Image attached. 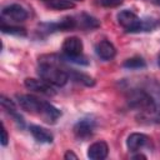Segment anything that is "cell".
<instances>
[{"mask_svg": "<svg viewBox=\"0 0 160 160\" xmlns=\"http://www.w3.org/2000/svg\"><path fill=\"white\" fill-rule=\"evenodd\" d=\"M69 76L76 81V82H80V84H84L85 86H94L95 85V81L91 76L84 74V72H79V71H74L71 74H69Z\"/></svg>", "mask_w": 160, "mask_h": 160, "instance_id": "15", "label": "cell"}, {"mask_svg": "<svg viewBox=\"0 0 160 160\" xmlns=\"http://www.w3.org/2000/svg\"><path fill=\"white\" fill-rule=\"evenodd\" d=\"M128 102H129L130 108L139 110V111L152 112L155 110L154 99L144 90H139V89L131 90L128 95Z\"/></svg>", "mask_w": 160, "mask_h": 160, "instance_id": "3", "label": "cell"}, {"mask_svg": "<svg viewBox=\"0 0 160 160\" xmlns=\"http://www.w3.org/2000/svg\"><path fill=\"white\" fill-rule=\"evenodd\" d=\"M19 105L26 110L28 112H31L34 115L40 116L44 121L49 122V124H54L59 116L61 115L60 110H58L54 105H51L50 102L39 100L36 96L32 95H18L16 96Z\"/></svg>", "mask_w": 160, "mask_h": 160, "instance_id": "2", "label": "cell"}, {"mask_svg": "<svg viewBox=\"0 0 160 160\" xmlns=\"http://www.w3.org/2000/svg\"><path fill=\"white\" fill-rule=\"evenodd\" d=\"M118 22L128 32H140L142 30V19L130 10H121L118 14Z\"/></svg>", "mask_w": 160, "mask_h": 160, "instance_id": "4", "label": "cell"}, {"mask_svg": "<svg viewBox=\"0 0 160 160\" xmlns=\"http://www.w3.org/2000/svg\"><path fill=\"white\" fill-rule=\"evenodd\" d=\"M71 1H82V0H71Z\"/></svg>", "mask_w": 160, "mask_h": 160, "instance_id": "24", "label": "cell"}, {"mask_svg": "<svg viewBox=\"0 0 160 160\" xmlns=\"http://www.w3.org/2000/svg\"><path fill=\"white\" fill-rule=\"evenodd\" d=\"M95 51H96L98 56L101 58L102 60H111L116 55L115 46L108 40H101L100 42H98L95 46Z\"/></svg>", "mask_w": 160, "mask_h": 160, "instance_id": "10", "label": "cell"}, {"mask_svg": "<svg viewBox=\"0 0 160 160\" xmlns=\"http://www.w3.org/2000/svg\"><path fill=\"white\" fill-rule=\"evenodd\" d=\"M0 102H1V106L15 119V121L19 122V124L22 126V125H24V119H22V116L16 111L15 104H14L10 99H8V98H5V96H1V98H0Z\"/></svg>", "mask_w": 160, "mask_h": 160, "instance_id": "13", "label": "cell"}, {"mask_svg": "<svg viewBox=\"0 0 160 160\" xmlns=\"http://www.w3.org/2000/svg\"><path fill=\"white\" fill-rule=\"evenodd\" d=\"M158 2H159V4H160V0H158Z\"/></svg>", "mask_w": 160, "mask_h": 160, "instance_id": "25", "label": "cell"}, {"mask_svg": "<svg viewBox=\"0 0 160 160\" xmlns=\"http://www.w3.org/2000/svg\"><path fill=\"white\" fill-rule=\"evenodd\" d=\"M158 62H159V66H160V54H159V58H158Z\"/></svg>", "mask_w": 160, "mask_h": 160, "instance_id": "23", "label": "cell"}, {"mask_svg": "<svg viewBox=\"0 0 160 160\" xmlns=\"http://www.w3.org/2000/svg\"><path fill=\"white\" fill-rule=\"evenodd\" d=\"M80 22H81L82 28H85V29H95V28L100 26V22L98 21V19H95V18L88 15V14H82L81 15Z\"/></svg>", "mask_w": 160, "mask_h": 160, "instance_id": "17", "label": "cell"}, {"mask_svg": "<svg viewBox=\"0 0 160 160\" xmlns=\"http://www.w3.org/2000/svg\"><path fill=\"white\" fill-rule=\"evenodd\" d=\"M124 68L126 69H130V70H135V69H142L146 66V62L140 56H134V58H130L128 60H125V62L122 64Z\"/></svg>", "mask_w": 160, "mask_h": 160, "instance_id": "16", "label": "cell"}, {"mask_svg": "<svg viewBox=\"0 0 160 160\" xmlns=\"http://www.w3.org/2000/svg\"><path fill=\"white\" fill-rule=\"evenodd\" d=\"M94 129H95V124L92 120L90 119H82L80 121H78L74 126V134L80 138V139H86L89 136L92 135L94 132Z\"/></svg>", "mask_w": 160, "mask_h": 160, "instance_id": "8", "label": "cell"}, {"mask_svg": "<svg viewBox=\"0 0 160 160\" xmlns=\"http://www.w3.org/2000/svg\"><path fill=\"white\" fill-rule=\"evenodd\" d=\"M99 4L105 8H115L122 4V0H99Z\"/></svg>", "mask_w": 160, "mask_h": 160, "instance_id": "19", "label": "cell"}, {"mask_svg": "<svg viewBox=\"0 0 160 160\" xmlns=\"http://www.w3.org/2000/svg\"><path fill=\"white\" fill-rule=\"evenodd\" d=\"M109 154V146L105 141H96L88 149V156L92 160H102Z\"/></svg>", "mask_w": 160, "mask_h": 160, "instance_id": "9", "label": "cell"}, {"mask_svg": "<svg viewBox=\"0 0 160 160\" xmlns=\"http://www.w3.org/2000/svg\"><path fill=\"white\" fill-rule=\"evenodd\" d=\"M45 4L54 10H68L75 8V2L71 0H45Z\"/></svg>", "mask_w": 160, "mask_h": 160, "instance_id": "14", "label": "cell"}, {"mask_svg": "<svg viewBox=\"0 0 160 160\" xmlns=\"http://www.w3.org/2000/svg\"><path fill=\"white\" fill-rule=\"evenodd\" d=\"M61 49H62L64 56H78V55H82L84 45L79 38L70 36L64 40Z\"/></svg>", "mask_w": 160, "mask_h": 160, "instance_id": "6", "label": "cell"}, {"mask_svg": "<svg viewBox=\"0 0 160 160\" xmlns=\"http://www.w3.org/2000/svg\"><path fill=\"white\" fill-rule=\"evenodd\" d=\"M1 15H2V18H6V19L16 21V22L24 21L28 18L26 10L19 4H10V5L5 6L1 11Z\"/></svg>", "mask_w": 160, "mask_h": 160, "instance_id": "7", "label": "cell"}, {"mask_svg": "<svg viewBox=\"0 0 160 160\" xmlns=\"http://www.w3.org/2000/svg\"><path fill=\"white\" fill-rule=\"evenodd\" d=\"M1 31L4 34H10V35H16V36H25L26 30L20 26H11V25H1Z\"/></svg>", "mask_w": 160, "mask_h": 160, "instance_id": "18", "label": "cell"}, {"mask_svg": "<svg viewBox=\"0 0 160 160\" xmlns=\"http://www.w3.org/2000/svg\"><path fill=\"white\" fill-rule=\"evenodd\" d=\"M148 141H149V138L145 134L132 132L129 135V138L126 140V145H128V149L130 151H138L141 148H144L148 144Z\"/></svg>", "mask_w": 160, "mask_h": 160, "instance_id": "11", "label": "cell"}, {"mask_svg": "<svg viewBox=\"0 0 160 160\" xmlns=\"http://www.w3.org/2000/svg\"><path fill=\"white\" fill-rule=\"evenodd\" d=\"M64 159H66V160H70V159L76 160V159H78V155H76V154H74L71 150H68V151L65 152V155H64Z\"/></svg>", "mask_w": 160, "mask_h": 160, "instance_id": "21", "label": "cell"}, {"mask_svg": "<svg viewBox=\"0 0 160 160\" xmlns=\"http://www.w3.org/2000/svg\"><path fill=\"white\" fill-rule=\"evenodd\" d=\"M8 141H9V136H8V131L5 129V125L1 124V144L4 146L8 145Z\"/></svg>", "mask_w": 160, "mask_h": 160, "instance_id": "20", "label": "cell"}, {"mask_svg": "<svg viewBox=\"0 0 160 160\" xmlns=\"http://www.w3.org/2000/svg\"><path fill=\"white\" fill-rule=\"evenodd\" d=\"M24 85L26 89L35 91V92H40L44 95H54L55 90L52 88V85L48 81H45L44 79H34V78H28L24 81Z\"/></svg>", "mask_w": 160, "mask_h": 160, "instance_id": "5", "label": "cell"}, {"mask_svg": "<svg viewBox=\"0 0 160 160\" xmlns=\"http://www.w3.org/2000/svg\"><path fill=\"white\" fill-rule=\"evenodd\" d=\"M140 158H141V159H145L144 155H135V156H134V159H140Z\"/></svg>", "mask_w": 160, "mask_h": 160, "instance_id": "22", "label": "cell"}, {"mask_svg": "<svg viewBox=\"0 0 160 160\" xmlns=\"http://www.w3.org/2000/svg\"><path fill=\"white\" fill-rule=\"evenodd\" d=\"M29 130H30L31 135L35 138V140H38L39 142L50 144V142H52V140H54L52 134H51L48 129H45V128H42V126L31 125V126L29 128Z\"/></svg>", "mask_w": 160, "mask_h": 160, "instance_id": "12", "label": "cell"}, {"mask_svg": "<svg viewBox=\"0 0 160 160\" xmlns=\"http://www.w3.org/2000/svg\"><path fill=\"white\" fill-rule=\"evenodd\" d=\"M61 58L54 54L40 56L38 69L39 76L54 86H64L70 76L61 66Z\"/></svg>", "mask_w": 160, "mask_h": 160, "instance_id": "1", "label": "cell"}]
</instances>
